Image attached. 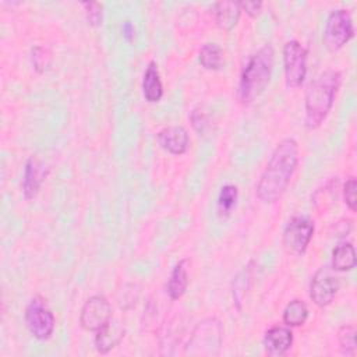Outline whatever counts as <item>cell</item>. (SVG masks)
Returning a JSON list of instances; mask_svg holds the SVG:
<instances>
[{
  "label": "cell",
  "mask_w": 357,
  "mask_h": 357,
  "mask_svg": "<svg viewBox=\"0 0 357 357\" xmlns=\"http://www.w3.org/2000/svg\"><path fill=\"white\" fill-rule=\"evenodd\" d=\"M298 163V144L286 138L272 152L264 173L257 184V197L265 204L278 201L287 190Z\"/></svg>",
  "instance_id": "obj_1"
},
{
  "label": "cell",
  "mask_w": 357,
  "mask_h": 357,
  "mask_svg": "<svg viewBox=\"0 0 357 357\" xmlns=\"http://www.w3.org/2000/svg\"><path fill=\"white\" fill-rule=\"evenodd\" d=\"M342 82L339 71L328 70L319 74L307 88L305 92V126L317 128L326 119L332 109L337 89Z\"/></svg>",
  "instance_id": "obj_2"
},
{
  "label": "cell",
  "mask_w": 357,
  "mask_h": 357,
  "mask_svg": "<svg viewBox=\"0 0 357 357\" xmlns=\"http://www.w3.org/2000/svg\"><path fill=\"white\" fill-rule=\"evenodd\" d=\"M273 56L272 46L265 45L250 57L238 84V96L243 105L252 103L265 91L273 70Z\"/></svg>",
  "instance_id": "obj_3"
},
{
  "label": "cell",
  "mask_w": 357,
  "mask_h": 357,
  "mask_svg": "<svg viewBox=\"0 0 357 357\" xmlns=\"http://www.w3.org/2000/svg\"><path fill=\"white\" fill-rule=\"evenodd\" d=\"M223 342V328L216 318H205L194 328L185 347V356H218Z\"/></svg>",
  "instance_id": "obj_4"
},
{
  "label": "cell",
  "mask_w": 357,
  "mask_h": 357,
  "mask_svg": "<svg viewBox=\"0 0 357 357\" xmlns=\"http://www.w3.org/2000/svg\"><path fill=\"white\" fill-rule=\"evenodd\" d=\"M354 35L351 15L347 10L339 8L329 14L324 28V45L329 52L342 49Z\"/></svg>",
  "instance_id": "obj_5"
},
{
  "label": "cell",
  "mask_w": 357,
  "mask_h": 357,
  "mask_svg": "<svg viewBox=\"0 0 357 357\" xmlns=\"http://www.w3.org/2000/svg\"><path fill=\"white\" fill-rule=\"evenodd\" d=\"M284 78L289 88H297L307 75V49L298 40H289L283 47Z\"/></svg>",
  "instance_id": "obj_6"
},
{
  "label": "cell",
  "mask_w": 357,
  "mask_h": 357,
  "mask_svg": "<svg viewBox=\"0 0 357 357\" xmlns=\"http://www.w3.org/2000/svg\"><path fill=\"white\" fill-rule=\"evenodd\" d=\"M25 322L33 337L38 340H47L56 325L53 312L49 310L42 298H32L25 310Z\"/></svg>",
  "instance_id": "obj_7"
},
{
  "label": "cell",
  "mask_w": 357,
  "mask_h": 357,
  "mask_svg": "<svg viewBox=\"0 0 357 357\" xmlns=\"http://www.w3.org/2000/svg\"><path fill=\"white\" fill-rule=\"evenodd\" d=\"M314 236V222L304 216L291 218L283 230V245L287 252L301 255Z\"/></svg>",
  "instance_id": "obj_8"
},
{
  "label": "cell",
  "mask_w": 357,
  "mask_h": 357,
  "mask_svg": "<svg viewBox=\"0 0 357 357\" xmlns=\"http://www.w3.org/2000/svg\"><path fill=\"white\" fill-rule=\"evenodd\" d=\"M112 319V305L105 296L89 297L82 305L79 324L88 332H96Z\"/></svg>",
  "instance_id": "obj_9"
},
{
  "label": "cell",
  "mask_w": 357,
  "mask_h": 357,
  "mask_svg": "<svg viewBox=\"0 0 357 357\" xmlns=\"http://www.w3.org/2000/svg\"><path fill=\"white\" fill-rule=\"evenodd\" d=\"M340 287L339 278L331 268H321L315 272L310 283V297L318 307L329 305Z\"/></svg>",
  "instance_id": "obj_10"
},
{
  "label": "cell",
  "mask_w": 357,
  "mask_h": 357,
  "mask_svg": "<svg viewBox=\"0 0 357 357\" xmlns=\"http://www.w3.org/2000/svg\"><path fill=\"white\" fill-rule=\"evenodd\" d=\"M156 139L160 148L172 155L185 153L190 145V137L185 128L180 126H170L160 130L156 135Z\"/></svg>",
  "instance_id": "obj_11"
},
{
  "label": "cell",
  "mask_w": 357,
  "mask_h": 357,
  "mask_svg": "<svg viewBox=\"0 0 357 357\" xmlns=\"http://www.w3.org/2000/svg\"><path fill=\"white\" fill-rule=\"evenodd\" d=\"M291 343H293V333L286 326L275 325L265 332L264 347H265V351L272 357L283 356L291 347Z\"/></svg>",
  "instance_id": "obj_12"
},
{
  "label": "cell",
  "mask_w": 357,
  "mask_h": 357,
  "mask_svg": "<svg viewBox=\"0 0 357 357\" xmlns=\"http://www.w3.org/2000/svg\"><path fill=\"white\" fill-rule=\"evenodd\" d=\"M46 174V169L36 158H29L26 160L22 178V192L26 199H32L36 197Z\"/></svg>",
  "instance_id": "obj_13"
},
{
  "label": "cell",
  "mask_w": 357,
  "mask_h": 357,
  "mask_svg": "<svg viewBox=\"0 0 357 357\" xmlns=\"http://www.w3.org/2000/svg\"><path fill=\"white\" fill-rule=\"evenodd\" d=\"M124 337V326L120 321L110 319L105 326L96 331L95 347L99 353L106 354L114 349Z\"/></svg>",
  "instance_id": "obj_14"
},
{
  "label": "cell",
  "mask_w": 357,
  "mask_h": 357,
  "mask_svg": "<svg viewBox=\"0 0 357 357\" xmlns=\"http://www.w3.org/2000/svg\"><path fill=\"white\" fill-rule=\"evenodd\" d=\"M213 11H215V20L218 26L223 31H230L238 22V18L243 10L238 1L225 0V1L216 3L213 7Z\"/></svg>",
  "instance_id": "obj_15"
},
{
  "label": "cell",
  "mask_w": 357,
  "mask_h": 357,
  "mask_svg": "<svg viewBox=\"0 0 357 357\" xmlns=\"http://www.w3.org/2000/svg\"><path fill=\"white\" fill-rule=\"evenodd\" d=\"M142 93H144V98L151 103L159 102L163 96V85H162L159 70L155 61H151L144 73Z\"/></svg>",
  "instance_id": "obj_16"
},
{
  "label": "cell",
  "mask_w": 357,
  "mask_h": 357,
  "mask_svg": "<svg viewBox=\"0 0 357 357\" xmlns=\"http://www.w3.org/2000/svg\"><path fill=\"white\" fill-rule=\"evenodd\" d=\"M188 259H181L176 264L172 271V275L167 282V293L172 300L180 298L188 286V273H187Z\"/></svg>",
  "instance_id": "obj_17"
},
{
  "label": "cell",
  "mask_w": 357,
  "mask_h": 357,
  "mask_svg": "<svg viewBox=\"0 0 357 357\" xmlns=\"http://www.w3.org/2000/svg\"><path fill=\"white\" fill-rule=\"evenodd\" d=\"M356 266V250L350 243H342L332 251V269L350 271Z\"/></svg>",
  "instance_id": "obj_18"
},
{
  "label": "cell",
  "mask_w": 357,
  "mask_h": 357,
  "mask_svg": "<svg viewBox=\"0 0 357 357\" xmlns=\"http://www.w3.org/2000/svg\"><path fill=\"white\" fill-rule=\"evenodd\" d=\"M199 63L206 70H220L225 64L223 50L218 43H205L199 50Z\"/></svg>",
  "instance_id": "obj_19"
},
{
  "label": "cell",
  "mask_w": 357,
  "mask_h": 357,
  "mask_svg": "<svg viewBox=\"0 0 357 357\" xmlns=\"http://www.w3.org/2000/svg\"><path fill=\"white\" fill-rule=\"evenodd\" d=\"M308 314V307L303 300H293L283 310V322L287 326H300L305 324Z\"/></svg>",
  "instance_id": "obj_20"
},
{
  "label": "cell",
  "mask_w": 357,
  "mask_h": 357,
  "mask_svg": "<svg viewBox=\"0 0 357 357\" xmlns=\"http://www.w3.org/2000/svg\"><path fill=\"white\" fill-rule=\"evenodd\" d=\"M340 350L346 356L356 354V329L351 325H343L337 332Z\"/></svg>",
  "instance_id": "obj_21"
},
{
  "label": "cell",
  "mask_w": 357,
  "mask_h": 357,
  "mask_svg": "<svg viewBox=\"0 0 357 357\" xmlns=\"http://www.w3.org/2000/svg\"><path fill=\"white\" fill-rule=\"evenodd\" d=\"M237 187L233 184H226L220 188L219 197H218V208L222 213H229L237 201Z\"/></svg>",
  "instance_id": "obj_22"
},
{
  "label": "cell",
  "mask_w": 357,
  "mask_h": 357,
  "mask_svg": "<svg viewBox=\"0 0 357 357\" xmlns=\"http://www.w3.org/2000/svg\"><path fill=\"white\" fill-rule=\"evenodd\" d=\"M31 59H32V66L35 71L39 74L47 71L52 64V53L47 49L40 46H36L32 49Z\"/></svg>",
  "instance_id": "obj_23"
},
{
  "label": "cell",
  "mask_w": 357,
  "mask_h": 357,
  "mask_svg": "<svg viewBox=\"0 0 357 357\" xmlns=\"http://www.w3.org/2000/svg\"><path fill=\"white\" fill-rule=\"evenodd\" d=\"M86 14L88 24L91 25H99L102 22V6L95 1H86L82 3Z\"/></svg>",
  "instance_id": "obj_24"
},
{
  "label": "cell",
  "mask_w": 357,
  "mask_h": 357,
  "mask_svg": "<svg viewBox=\"0 0 357 357\" xmlns=\"http://www.w3.org/2000/svg\"><path fill=\"white\" fill-rule=\"evenodd\" d=\"M356 188H357V183L354 177H350L349 180H346L344 187H343V195H344V202L346 205L350 208V211H356Z\"/></svg>",
  "instance_id": "obj_25"
},
{
  "label": "cell",
  "mask_w": 357,
  "mask_h": 357,
  "mask_svg": "<svg viewBox=\"0 0 357 357\" xmlns=\"http://www.w3.org/2000/svg\"><path fill=\"white\" fill-rule=\"evenodd\" d=\"M191 123H192V127L195 128V131L204 132L205 128L208 127V117L202 110L194 109L191 113Z\"/></svg>",
  "instance_id": "obj_26"
},
{
  "label": "cell",
  "mask_w": 357,
  "mask_h": 357,
  "mask_svg": "<svg viewBox=\"0 0 357 357\" xmlns=\"http://www.w3.org/2000/svg\"><path fill=\"white\" fill-rule=\"evenodd\" d=\"M240 6H241V10H244L250 17H257L262 8L261 1H241Z\"/></svg>",
  "instance_id": "obj_27"
},
{
  "label": "cell",
  "mask_w": 357,
  "mask_h": 357,
  "mask_svg": "<svg viewBox=\"0 0 357 357\" xmlns=\"http://www.w3.org/2000/svg\"><path fill=\"white\" fill-rule=\"evenodd\" d=\"M121 32H123V36L126 38V40H128V42L134 40V38H135V26L130 21H124V24L121 26Z\"/></svg>",
  "instance_id": "obj_28"
}]
</instances>
